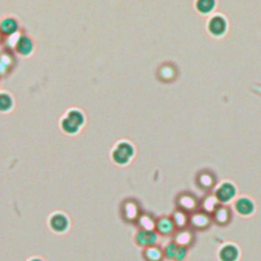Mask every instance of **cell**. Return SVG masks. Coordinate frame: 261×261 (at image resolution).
Here are the masks:
<instances>
[{"instance_id": "17", "label": "cell", "mask_w": 261, "mask_h": 261, "mask_svg": "<svg viewBox=\"0 0 261 261\" xmlns=\"http://www.w3.org/2000/svg\"><path fill=\"white\" fill-rule=\"evenodd\" d=\"M220 205L221 203L218 201L214 193L210 192L203 196V198L200 200V210L212 215Z\"/></svg>"}, {"instance_id": "27", "label": "cell", "mask_w": 261, "mask_h": 261, "mask_svg": "<svg viewBox=\"0 0 261 261\" xmlns=\"http://www.w3.org/2000/svg\"><path fill=\"white\" fill-rule=\"evenodd\" d=\"M178 248H179V245L177 244V243H175L173 241L168 243V244L163 249L164 258H166L168 260H175Z\"/></svg>"}, {"instance_id": "26", "label": "cell", "mask_w": 261, "mask_h": 261, "mask_svg": "<svg viewBox=\"0 0 261 261\" xmlns=\"http://www.w3.org/2000/svg\"><path fill=\"white\" fill-rule=\"evenodd\" d=\"M196 10L201 14H209L216 7L215 0H197L195 2Z\"/></svg>"}, {"instance_id": "8", "label": "cell", "mask_w": 261, "mask_h": 261, "mask_svg": "<svg viewBox=\"0 0 261 261\" xmlns=\"http://www.w3.org/2000/svg\"><path fill=\"white\" fill-rule=\"evenodd\" d=\"M234 208L239 215L243 217H249L255 213L256 204L255 201L250 197L241 196L235 200Z\"/></svg>"}, {"instance_id": "29", "label": "cell", "mask_w": 261, "mask_h": 261, "mask_svg": "<svg viewBox=\"0 0 261 261\" xmlns=\"http://www.w3.org/2000/svg\"><path fill=\"white\" fill-rule=\"evenodd\" d=\"M4 40H5V36L1 32H0V45H1L4 42Z\"/></svg>"}, {"instance_id": "10", "label": "cell", "mask_w": 261, "mask_h": 261, "mask_svg": "<svg viewBox=\"0 0 261 261\" xmlns=\"http://www.w3.org/2000/svg\"><path fill=\"white\" fill-rule=\"evenodd\" d=\"M177 228L171 216L167 215H161L159 217L156 218V223H155V232L157 233L159 236L163 237H168L172 236L176 233Z\"/></svg>"}, {"instance_id": "2", "label": "cell", "mask_w": 261, "mask_h": 261, "mask_svg": "<svg viewBox=\"0 0 261 261\" xmlns=\"http://www.w3.org/2000/svg\"><path fill=\"white\" fill-rule=\"evenodd\" d=\"M207 32L215 38H221L229 30V21L222 13H214L207 21Z\"/></svg>"}, {"instance_id": "23", "label": "cell", "mask_w": 261, "mask_h": 261, "mask_svg": "<svg viewBox=\"0 0 261 261\" xmlns=\"http://www.w3.org/2000/svg\"><path fill=\"white\" fill-rule=\"evenodd\" d=\"M59 127L61 131L68 136H77L78 134H80L82 130V128H80L77 124L74 123L73 120H71L65 115L61 116L59 120Z\"/></svg>"}, {"instance_id": "16", "label": "cell", "mask_w": 261, "mask_h": 261, "mask_svg": "<svg viewBox=\"0 0 261 261\" xmlns=\"http://www.w3.org/2000/svg\"><path fill=\"white\" fill-rule=\"evenodd\" d=\"M19 21H17L14 16L6 15L0 20V32L4 35L5 37L11 36V35L17 33L19 32Z\"/></svg>"}, {"instance_id": "3", "label": "cell", "mask_w": 261, "mask_h": 261, "mask_svg": "<svg viewBox=\"0 0 261 261\" xmlns=\"http://www.w3.org/2000/svg\"><path fill=\"white\" fill-rule=\"evenodd\" d=\"M213 193L221 204L229 205L236 199L238 189L232 181H222L215 187Z\"/></svg>"}, {"instance_id": "1", "label": "cell", "mask_w": 261, "mask_h": 261, "mask_svg": "<svg viewBox=\"0 0 261 261\" xmlns=\"http://www.w3.org/2000/svg\"><path fill=\"white\" fill-rule=\"evenodd\" d=\"M136 156L135 145L128 139H120L110 151V158L112 162L118 166L129 165Z\"/></svg>"}, {"instance_id": "9", "label": "cell", "mask_w": 261, "mask_h": 261, "mask_svg": "<svg viewBox=\"0 0 261 261\" xmlns=\"http://www.w3.org/2000/svg\"><path fill=\"white\" fill-rule=\"evenodd\" d=\"M159 238V235L155 230H138L135 235V241L138 246L147 248L156 245Z\"/></svg>"}, {"instance_id": "19", "label": "cell", "mask_w": 261, "mask_h": 261, "mask_svg": "<svg viewBox=\"0 0 261 261\" xmlns=\"http://www.w3.org/2000/svg\"><path fill=\"white\" fill-rule=\"evenodd\" d=\"M15 105L13 96L5 90L0 91V112L9 113L13 110Z\"/></svg>"}, {"instance_id": "24", "label": "cell", "mask_w": 261, "mask_h": 261, "mask_svg": "<svg viewBox=\"0 0 261 261\" xmlns=\"http://www.w3.org/2000/svg\"><path fill=\"white\" fill-rule=\"evenodd\" d=\"M136 223L139 230H155L156 218L150 212H142Z\"/></svg>"}, {"instance_id": "14", "label": "cell", "mask_w": 261, "mask_h": 261, "mask_svg": "<svg viewBox=\"0 0 261 261\" xmlns=\"http://www.w3.org/2000/svg\"><path fill=\"white\" fill-rule=\"evenodd\" d=\"M211 216L215 224L219 227H227L233 219V211L229 205L221 204Z\"/></svg>"}, {"instance_id": "11", "label": "cell", "mask_w": 261, "mask_h": 261, "mask_svg": "<svg viewBox=\"0 0 261 261\" xmlns=\"http://www.w3.org/2000/svg\"><path fill=\"white\" fill-rule=\"evenodd\" d=\"M49 227L55 233H65L69 228V218L66 214L60 211L52 213L49 217Z\"/></svg>"}, {"instance_id": "28", "label": "cell", "mask_w": 261, "mask_h": 261, "mask_svg": "<svg viewBox=\"0 0 261 261\" xmlns=\"http://www.w3.org/2000/svg\"><path fill=\"white\" fill-rule=\"evenodd\" d=\"M188 252H189V248L179 245V248H178V251L175 257V261H184L188 256Z\"/></svg>"}, {"instance_id": "12", "label": "cell", "mask_w": 261, "mask_h": 261, "mask_svg": "<svg viewBox=\"0 0 261 261\" xmlns=\"http://www.w3.org/2000/svg\"><path fill=\"white\" fill-rule=\"evenodd\" d=\"M219 261H239L241 258V250L235 243H225L217 253Z\"/></svg>"}, {"instance_id": "20", "label": "cell", "mask_w": 261, "mask_h": 261, "mask_svg": "<svg viewBox=\"0 0 261 261\" xmlns=\"http://www.w3.org/2000/svg\"><path fill=\"white\" fill-rule=\"evenodd\" d=\"M143 258L145 261H162L164 259L163 249L157 244L144 248Z\"/></svg>"}, {"instance_id": "5", "label": "cell", "mask_w": 261, "mask_h": 261, "mask_svg": "<svg viewBox=\"0 0 261 261\" xmlns=\"http://www.w3.org/2000/svg\"><path fill=\"white\" fill-rule=\"evenodd\" d=\"M120 212L123 218L128 222H137L139 216L143 212L141 205L136 199L128 198L121 204Z\"/></svg>"}, {"instance_id": "21", "label": "cell", "mask_w": 261, "mask_h": 261, "mask_svg": "<svg viewBox=\"0 0 261 261\" xmlns=\"http://www.w3.org/2000/svg\"><path fill=\"white\" fill-rule=\"evenodd\" d=\"M177 68L175 65L166 63V64H162L159 68H158V72H157V76L158 79L162 82H171L175 80V78L177 77Z\"/></svg>"}, {"instance_id": "30", "label": "cell", "mask_w": 261, "mask_h": 261, "mask_svg": "<svg viewBox=\"0 0 261 261\" xmlns=\"http://www.w3.org/2000/svg\"><path fill=\"white\" fill-rule=\"evenodd\" d=\"M31 261H43V260H41V259H38V258H35V259H32Z\"/></svg>"}, {"instance_id": "7", "label": "cell", "mask_w": 261, "mask_h": 261, "mask_svg": "<svg viewBox=\"0 0 261 261\" xmlns=\"http://www.w3.org/2000/svg\"><path fill=\"white\" fill-rule=\"evenodd\" d=\"M212 216L202 210H197L190 214L189 228L195 231H205L209 229L212 223Z\"/></svg>"}, {"instance_id": "18", "label": "cell", "mask_w": 261, "mask_h": 261, "mask_svg": "<svg viewBox=\"0 0 261 261\" xmlns=\"http://www.w3.org/2000/svg\"><path fill=\"white\" fill-rule=\"evenodd\" d=\"M15 64L14 55L8 50L0 53V77L8 75Z\"/></svg>"}, {"instance_id": "6", "label": "cell", "mask_w": 261, "mask_h": 261, "mask_svg": "<svg viewBox=\"0 0 261 261\" xmlns=\"http://www.w3.org/2000/svg\"><path fill=\"white\" fill-rule=\"evenodd\" d=\"M195 184L196 186L206 193H210L213 189L217 186V179L215 173L211 170L203 169L200 170L195 178Z\"/></svg>"}, {"instance_id": "25", "label": "cell", "mask_w": 261, "mask_h": 261, "mask_svg": "<svg viewBox=\"0 0 261 261\" xmlns=\"http://www.w3.org/2000/svg\"><path fill=\"white\" fill-rule=\"evenodd\" d=\"M173 223H175L177 230H182V229H186L189 228V218H190V214L182 211L180 209H176L175 211L172 212V214L170 215Z\"/></svg>"}, {"instance_id": "22", "label": "cell", "mask_w": 261, "mask_h": 261, "mask_svg": "<svg viewBox=\"0 0 261 261\" xmlns=\"http://www.w3.org/2000/svg\"><path fill=\"white\" fill-rule=\"evenodd\" d=\"M66 117H68L71 120H73L75 124H77L80 128L83 129V127L86 125L87 123V117H86V114L85 112L78 108V107H71L68 108L64 114Z\"/></svg>"}, {"instance_id": "13", "label": "cell", "mask_w": 261, "mask_h": 261, "mask_svg": "<svg viewBox=\"0 0 261 261\" xmlns=\"http://www.w3.org/2000/svg\"><path fill=\"white\" fill-rule=\"evenodd\" d=\"M34 49L35 43L32 37L29 36L28 34H21L20 38L17 39L14 46V50L16 51V53H19L21 56L24 57H29L33 54Z\"/></svg>"}, {"instance_id": "4", "label": "cell", "mask_w": 261, "mask_h": 261, "mask_svg": "<svg viewBox=\"0 0 261 261\" xmlns=\"http://www.w3.org/2000/svg\"><path fill=\"white\" fill-rule=\"evenodd\" d=\"M176 206L177 209L191 214L200 209V200L192 192L184 191L176 197Z\"/></svg>"}, {"instance_id": "15", "label": "cell", "mask_w": 261, "mask_h": 261, "mask_svg": "<svg viewBox=\"0 0 261 261\" xmlns=\"http://www.w3.org/2000/svg\"><path fill=\"white\" fill-rule=\"evenodd\" d=\"M172 237H173V242L177 243V244L180 246H184L187 248L193 246L196 239L194 231L190 228L177 230L176 233L172 235Z\"/></svg>"}]
</instances>
